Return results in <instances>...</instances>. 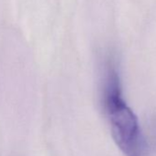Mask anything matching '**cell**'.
<instances>
[{
    "label": "cell",
    "instance_id": "obj_1",
    "mask_svg": "<svg viewBox=\"0 0 156 156\" xmlns=\"http://www.w3.org/2000/svg\"><path fill=\"white\" fill-rule=\"evenodd\" d=\"M103 103L112 137L124 155L148 156V145L138 118L123 98L119 75L112 64L106 68Z\"/></svg>",
    "mask_w": 156,
    "mask_h": 156
}]
</instances>
